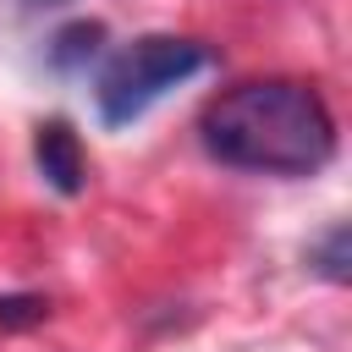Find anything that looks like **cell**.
I'll return each mask as SVG.
<instances>
[{
  "instance_id": "cell-6",
  "label": "cell",
  "mask_w": 352,
  "mask_h": 352,
  "mask_svg": "<svg viewBox=\"0 0 352 352\" xmlns=\"http://www.w3.org/2000/svg\"><path fill=\"white\" fill-rule=\"evenodd\" d=\"M50 319V297L38 292H6L0 297V330H33Z\"/></svg>"
},
{
  "instance_id": "cell-7",
  "label": "cell",
  "mask_w": 352,
  "mask_h": 352,
  "mask_svg": "<svg viewBox=\"0 0 352 352\" xmlns=\"http://www.w3.org/2000/svg\"><path fill=\"white\" fill-rule=\"evenodd\" d=\"M44 6H50V0H44Z\"/></svg>"
},
{
  "instance_id": "cell-4",
  "label": "cell",
  "mask_w": 352,
  "mask_h": 352,
  "mask_svg": "<svg viewBox=\"0 0 352 352\" xmlns=\"http://www.w3.org/2000/svg\"><path fill=\"white\" fill-rule=\"evenodd\" d=\"M104 55V22H66V28H55L50 33V44H44V66L50 72H60V77H77V72H88L94 60Z\"/></svg>"
},
{
  "instance_id": "cell-2",
  "label": "cell",
  "mask_w": 352,
  "mask_h": 352,
  "mask_svg": "<svg viewBox=\"0 0 352 352\" xmlns=\"http://www.w3.org/2000/svg\"><path fill=\"white\" fill-rule=\"evenodd\" d=\"M214 55L198 44V38H182V33H143L132 44H121L99 77H94V104H99V121L104 126H132L138 116H148L170 88H182L187 77L209 72Z\"/></svg>"
},
{
  "instance_id": "cell-5",
  "label": "cell",
  "mask_w": 352,
  "mask_h": 352,
  "mask_svg": "<svg viewBox=\"0 0 352 352\" xmlns=\"http://www.w3.org/2000/svg\"><path fill=\"white\" fill-rule=\"evenodd\" d=\"M302 258H308V270H314L319 280L346 286V280H352V231H346V220H336L324 236H314Z\"/></svg>"
},
{
  "instance_id": "cell-3",
  "label": "cell",
  "mask_w": 352,
  "mask_h": 352,
  "mask_svg": "<svg viewBox=\"0 0 352 352\" xmlns=\"http://www.w3.org/2000/svg\"><path fill=\"white\" fill-rule=\"evenodd\" d=\"M33 165L38 176L60 192V198H77L88 187V154H82V138L72 132V121L50 116L33 126Z\"/></svg>"
},
{
  "instance_id": "cell-1",
  "label": "cell",
  "mask_w": 352,
  "mask_h": 352,
  "mask_svg": "<svg viewBox=\"0 0 352 352\" xmlns=\"http://www.w3.org/2000/svg\"><path fill=\"white\" fill-rule=\"evenodd\" d=\"M198 143L248 176H319L336 160V116L314 82L253 77L204 104Z\"/></svg>"
}]
</instances>
